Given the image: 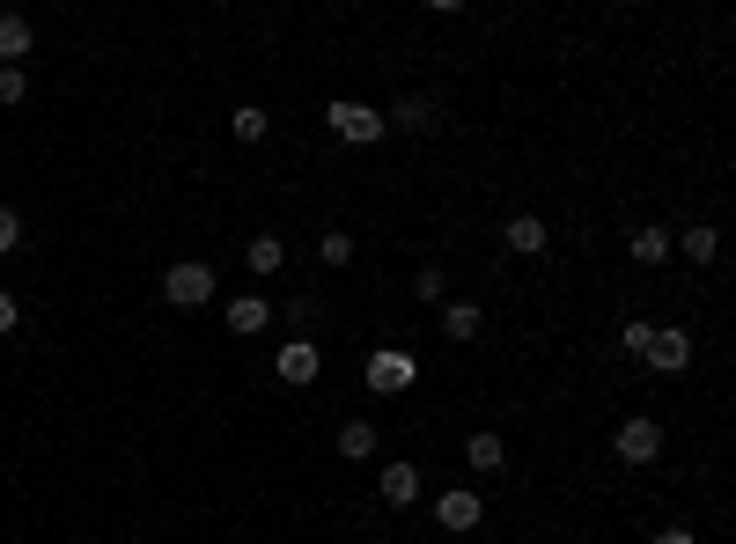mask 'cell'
Instances as JSON below:
<instances>
[{
	"label": "cell",
	"instance_id": "9c48e42d",
	"mask_svg": "<svg viewBox=\"0 0 736 544\" xmlns=\"http://www.w3.org/2000/svg\"><path fill=\"white\" fill-rule=\"evenodd\" d=\"M442 331H449V347H471V339L487 331V309H479V302H449V309H442Z\"/></svg>",
	"mask_w": 736,
	"mask_h": 544
},
{
	"label": "cell",
	"instance_id": "8992f818",
	"mask_svg": "<svg viewBox=\"0 0 736 544\" xmlns=\"http://www.w3.org/2000/svg\"><path fill=\"white\" fill-rule=\"evenodd\" d=\"M272 369H280V383H288V390H310V383L324 375V353H317V339H288Z\"/></svg>",
	"mask_w": 736,
	"mask_h": 544
},
{
	"label": "cell",
	"instance_id": "7a4b0ae2",
	"mask_svg": "<svg viewBox=\"0 0 736 544\" xmlns=\"http://www.w3.org/2000/svg\"><path fill=\"white\" fill-rule=\"evenodd\" d=\"M163 295H170L177 309H199V302L221 295V280H214V265H207V258H185V265L163 272Z\"/></svg>",
	"mask_w": 736,
	"mask_h": 544
},
{
	"label": "cell",
	"instance_id": "2e32d148",
	"mask_svg": "<svg viewBox=\"0 0 736 544\" xmlns=\"http://www.w3.org/2000/svg\"><path fill=\"white\" fill-rule=\"evenodd\" d=\"M266 125H272V111H258V103H236V111H228V133H236V140H266Z\"/></svg>",
	"mask_w": 736,
	"mask_h": 544
},
{
	"label": "cell",
	"instance_id": "603a6c76",
	"mask_svg": "<svg viewBox=\"0 0 736 544\" xmlns=\"http://www.w3.org/2000/svg\"><path fill=\"white\" fill-rule=\"evenodd\" d=\"M30 97V81H23V67H0V103H23Z\"/></svg>",
	"mask_w": 736,
	"mask_h": 544
},
{
	"label": "cell",
	"instance_id": "e0dca14e",
	"mask_svg": "<svg viewBox=\"0 0 736 544\" xmlns=\"http://www.w3.org/2000/svg\"><path fill=\"white\" fill-rule=\"evenodd\" d=\"M383 118H398L405 133H427V125H435V103L427 97H398V111H383Z\"/></svg>",
	"mask_w": 736,
	"mask_h": 544
},
{
	"label": "cell",
	"instance_id": "44dd1931",
	"mask_svg": "<svg viewBox=\"0 0 736 544\" xmlns=\"http://www.w3.org/2000/svg\"><path fill=\"white\" fill-rule=\"evenodd\" d=\"M648 339H656V324H648V317H634L626 331H618V347H626V353H648Z\"/></svg>",
	"mask_w": 736,
	"mask_h": 544
},
{
	"label": "cell",
	"instance_id": "7402d4cb",
	"mask_svg": "<svg viewBox=\"0 0 736 544\" xmlns=\"http://www.w3.org/2000/svg\"><path fill=\"white\" fill-rule=\"evenodd\" d=\"M15 243H23V214H15V206H0V258H8Z\"/></svg>",
	"mask_w": 736,
	"mask_h": 544
},
{
	"label": "cell",
	"instance_id": "52a82bcc",
	"mask_svg": "<svg viewBox=\"0 0 736 544\" xmlns=\"http://www.w3.org/2000/svg\"><path fill=\"white\" fill-rule=\"evenodd\" d=\"M479 515H487V508H479V494H465V486H449V494L435 500L442 530H479Z\"/></svg>",
	"mask_w": 736,
	"mask_h": 544
},
{
	"label": "cell",
	"instance_id": "9a60e30c",
	"mask_svg": "<svg viewBox=\"0 0 736 544\" xmlns=\"http://www.w3.org/2000/svg\"><path fill=\"white\" fill-rule=\"evenodd\" d=\"M465 464L471 471H501V464H509V442H501V434H471V442H465Z\"/></svg>",
	"mask_w": 736,
	"mask_h": 544
},
{
	"label": "cell",
	"instance_id": "cb8c5ba5",
	"mask_svg": "<svg viewBox=\"0 0 736 544\" xmlns=\"http://www.w3.org/2000/svg\"><path fill=\"white\" fill-rule=\"evenodd\" d=\"M413 287H420V302H442V295H449V280H442V272H435V265H427V272H420V280H413Z\"/></svg>",
	"mask_w": 736,
	"mask_h": 544
},
{
	"label": "cell",
	"instance_id": "484cf974",
	"mask_svg": "<svg viewBox=\"0 0 736 544\" xmlns=\"http://www.w3.org/2000/svg\"><path fill=\"white\" fill-rule=\"evenodd\" d=\"M656 544H700L692 530H656Z\"/></svg>",
	"mask_w": 736,
	"mask_h": 544
},
{
	"label": "cell",
	"instance_id": "6da1fadb",
	"mask_svg": "<svg viewBox=\"0 0 736 544\" xmlns=\"http://www.w3.org/2000/svg\"><path fill=\"white\" fill-rule=\"evenodd\" d=\"M324 118H332V133H339V140H354V148H376V140L391 133V118H383L376 103H354V97H339Z\"/></svg>",
	"mask_w": 736,
	"mask_h": 544
},
{
	"label": "cell",
	"instance_id": "277c9868",
	"mask_svg": "<svg viewBox=\"0 0 736 544\" xmlns=\"http://www.w3.org/2000/svg\"><path fill=\"white\" fill-rule=\"evenodd\" d=\"M640 361H648L656 375H685V369H692V331H685V324H662L656 339H648V353H640Z\"/></svg>",
	"mask_w": 736,
	"mask_h": 544
},
{
	"label": "cell",
	"instance_id": "7c38bea8",
	"mask_svg": "<svg viewBox=\"0 0 736 544\" xmlns=\"http://www.w3.org/2000/svg\"><path fill=\"white\" fill-rule=\"evenodd\" d=\"M545 243H553V236H545L538 214H515V222H509V250H515V258H538Z\"/></svg>",
	"mask_w": 736,
	"mask_h": 544
},
{
	"label": "cell",
	"instance_id": "8fae6325",
	"mask_svg": "<svg viewBox=\"0 0 736 544\" xmlns=\"http://www.w3.org/2000/svg\"><path fill=\"white\" fill-rule=\"evenodd\" d=\"M670 243L685 250L692 265H714V258H722V228H707V222H700V228H685V236H670Z\"/></svg>",
	"mask_w": 736,
	"mask_h": 544
},
{
	"label": "cell",
	"instance_id": "ac0fdd59",
	"mask_svg": "<svg viewBox=\"0 0 736 544\" xmlns=\"http://www.w3.org/2000/svg\"><path fill=\"white\" fill-rule=\"evenodd\" d=\"M670 258V228H634V265H662Z\"/></svg>",
	"mask_w": 736,
	"mask_h": 544
},
{
	"label": "cell",
	"instance_id": "5b68a950",
	"mask_svg": "<svg viewBox=\"0 0 736 544\" xmlns=\"http://www.w3.org/2000/svg\"><path fill=\"white\" fill-rule=\"evenodd\" d=\"M612 449H618V464H656L662 456V427L648 420V412H634V420L612 434Z\"/></svg>",
	"mask_w": 736,
	"mask_h": 544
},
{
	"label": "cell",
	"instance_id": "d4e9b609",
	"mask_svg": "<svg viewBox=\"0 0 736 544\" xmlns=\"http://www.w3.org/2000/svg\"><path fill=\"white\" fill-rule=\"evenodd\" d=\"M15 317H23V309H15V295L0 287V331H15Z\"/></svg>",
	"mask_w": 736,
	"mask_h": 544
},
{
	"label": "cell",
	"instance_id": "ffe728a7",
	"mask_svg": "<svg viewBox=\"0 0 736 544\" xmlns=\"http://www.w3.org/2000/svg\"><path fill=\"white\" fill-rule=\"evenodd\" d=\"M317 258H324V265H346V258H354V236H339V228L317 236Z\"/></svg>",
	"mask_w": 736,
	"mask_h": 544
},
{
	"label": "cell",
	"instance_id": "5bb4252c",
	"mask_svg": "<svg viewBox=\"0 0 736 544\" xmlns=\"http://www.w3.org/2000/svg\"><path fill=\"white\" fill-rule=\"evenodd\" d=\"M339 456L346 464H368V456H376V427L368 420H339Z\"/></svg>",
	"mask_w": 736,
	"mask_h": 544
},
{
	"label": "cell",
	"instance_id": "30bf717a",
	"mask_svg": "<svg viewBox=\"0 0 736 544\" xmlns=\"http://www.w3.org/2000/svg\"><path fill=\"white\" fill-rule=\"evenodd\" d=\"M266 324H272V302L266 295H236V302H228V331H236V339L266 331Z\"/></svg>",
	"mask_w": 736,
	"mask_h": 544
},
{
	"label": "cell",
	"instance_id": "4fadbf2b",
	"mask_svg": "<svg viewBox=\"0 0 736 544\" xmlns=\"http://www.w3.org/2000/svg\"><path fill=\"white\" fill-rule=\"evenodd\" d=\"M244 265L258 272V280H266V272L288 265V243H280V236H250V243H244Z\"/></svg>",
	"mask_w": 736,
	"mask_h": 544
},
{
	"label": "cell",
	"instance_id": "3957f363",
	"mask_svg": "<svg viewBox=\"0 0 736 544\" xmlns=\"http://www.w3.org/2000/svg\"><path fill=\"white\" fill-rule=\"evenodd\" d=\"M420 383V361L413 353H398V347H376L368 353V390L376 397H398V390H413Z\"/></svg>",
	"mask_w": 736,
	"mask_h": 544
},
{
	"label": "cell",
	"instance_id": "ba28073f",
	"mask_svg": "<svg viewBox=\"0 0 736 544\" xmlns=\"http://www.w3.org/2000/svg\"><path fill=\"white\" fill-rule=\"evenodd\" d=\"M376 494L391 500V508H413V500H420V471L413 464H383V471H376Z\"/></svg>",
	"mask_w": 736,
	"mask_h": 544
},
{
	"label": "cell",
	"instance_id": "d6986e66",
	"mask_svg": "<svg viewBox=\"0 0 736 544\" xmlns=\"http://www.w3.org/2000/svg\"><path fill=\"white\" fill-rule=\"evenodd\" d=\"M30 37H37V30H30L23 15H0V59H23Z\"/></svg>",
	"mask_w": 736,
	"mask_h": 544
}]
</instances>
